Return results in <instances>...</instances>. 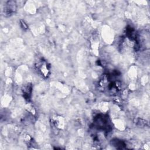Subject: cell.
I'll return each mask as SVG.
<instances>
[{
	"label": "cell",
	"instance_id": "cell-4",
	"mask_svg": "<svg viewBox=\"0 0 150 150\" xmlns=\"http://www.w3.org/2000/svg\"><path fill=\"white\" fill-rule=\"evenodd\" d=\"M38 70L45 77H47L49 75V66L48 63L42 59L39 60L36 64Z\"/></svg>",
	"mask_w": 150,
	"mask_h": 150
},
{
	"label": "cell",
	"instance_id": "cell-6",
	"mask_svg": "<svg viewBox=\"0 0 150 150\" xmlns=\"http://www.w3.org/2000/svg\"><path fill=\"white\" fill-rule=\"evenodd\" d=\"M111 144L112 146L115 147L117 149H125L126 148V144L125 143L122 141V140H120L117 138H114L112 139L111 141Z\"/></svg>",
	"mask_w": 150,
	"mask_h": 150
},
{
	"label": "cell",
	"instance_id": "cell-3",
	"mask_svg": "<svg viewBox=\"0 0 150 150\" xmlns=\"http://www.w3.org/2000/svg\"><path fill=\"white\" fill-rule=\"evenodd\" d=\"M16 11V4L14 1H8L5 2L3 8V13L5 16H10Z\"/></svg>",
	"mask_w": 150,
	"mask_h": 150
},
{
	"label": "cell",
	"instance_id": "cell-1",
	"mask_svg": "<svg viewBox=\"0 0 150 150\" xmlns=\"http://www.w3.org/2000/svg\"><path fill=\"white\" fill-rule=\"evenodd\" d=\"M117 71L104 73L100 79L98 86L99 90L108 96H114L121 90V83L118 79Z\"/></svg>",
	"mask_w": 150,
	"mask_h": 150
},
{
	"label": "cell",
	"instance_id": "cell-5",
	"mask_svg": "<svg viewBox=\"0 0 150 150\" xmlns=\"http://www.w3.org/2000/svg\"><path fill=\"white\" fill-rule=\"evenodd\" d=\"M22 91L24 98L27 101H29L32 95V85L30 83L26 84L23 87Z\"/></svg>",
	"mask_w": 150,
	"mask_h": 150
},
{
	"label": "cell",
	"instance_id": "cell-7",
	"mask_svg": "<svg viewBox=\"0 0 150 150\" xmlns=\"http://www.w3.org/2000/svg\"><path fill=\"white\" fill-rule=\"evenodd\" d=\"M21 25L22 26V28L24 29H28V26L26 25V23H25V22L23 21H21Z\"/></svg>",
	"mask_w": 150,
	"mask_h": 150
},
{
	"label": "cell",
	"instance_id": "cell-2",
	"mask_svg": "<svg viewBox=\"0 0 150 150\" xmlns=\"http://www.w3.org/2000/svg\"><path fill=\"white\" fill-rule=\"evenodd\" d=\"M110 122L107 114H99L93 118V127L98 130L108 132L112 129Z\"/></svg>",
	"mask_w": 150,
	"mask_h": 150
}]
</instances>
